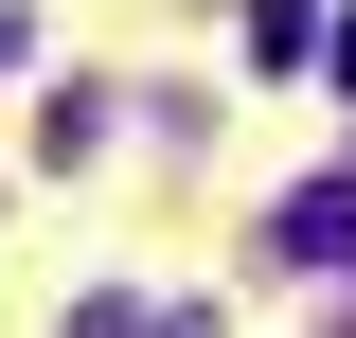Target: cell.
I'll use <instances>...</instances> for the list:
<instances>
[{"mask_svg":"<svg viewBox=\"0 0 356 338\" xmlns=\"http://www.w3.org/2000/svg\"><path fill=\"white\" fill-rule=\"evenodd\" d=\"M285 250H303V267H339V250H356V178H321V196H285Z\"/></svg>","mask_w":356,"mask_h":338,"instance_id":"1","label":"cell"},{"mask_svg":"<svg viewBox=\"0 0 356 338\" xmlns=\"http://www.w3.org/2000/svg\"><path fill=\"white\" fill-rule=\"evenodd\" d=\"M321 36H339V18H321V0H250V54H267V72H303Z\"/></svg>","mask_w":356,"mask_h":338,"instance_id":"2","label":"cell"}]
</instances>
